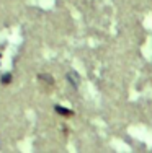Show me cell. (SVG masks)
I'll return each mask as SVG.
<instances>
[{
    "instance_id": "1",
    "label": "cell",
    "mask_w": 152,
    "mask_h": 153,
    "mask_svg": "<svg viewBox=\"0 0 152 153\" xmlns=\"http://www.w3.org/2000/svg\"><path fill=\"white\" fill-rule=\"evenodd\" d=\"M56 111H57V112H62V114H67V116H70V114H72V111H67V109H61L59 106L56 108Z\"/></svg>"
}]
</instances>
